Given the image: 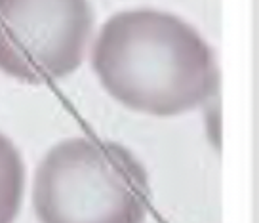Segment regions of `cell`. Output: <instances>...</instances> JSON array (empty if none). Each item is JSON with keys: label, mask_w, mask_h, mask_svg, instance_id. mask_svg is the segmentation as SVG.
Segmentation results:
<instances>
[{"label": "cell", "mask_w": 259, "mask_h": 223, "mask_svg": "<svg viewBox=\"0 0 259 223\" xmlns=\"http://www.w3.org/2000/svg\"><path fill=\"white\" fill-rule=\"evenodd\" d=\"M92 67L116 101L154 117L193 111L219 88L210 44L183 19L156 10L111 17L94 42Z\"/></svg>", "instance_id": "obj_1"}, {"label": "cell", "mask_w": 259, "mask_h": 223, "mask_svg": "<svg viewBox=\"0 0 259 223\" xmlns=\"http://www.w3.org/2000/svg\"><path fill=\"white\" fill-rule=\"evenodd\" d=\"M149 200L143 164L126 147L94 137L50 149L32 185L40 223H145Z\"/></svg>", "instance_id": "obj_2"}, {"label": "cell", "mask_w": 259, "mask_h": 223, "mask_svg": "<svg viewBox=\"0 0 259 223\" xmlns=\"http://www.w3.org/2000/svg\"><path fill=\"white\" fill-rule=\"evenodd\" d=\"M94 29L88 0H0V71L27 84L80 67Z\"/></svg>", "instance_id": "obj_3"}, {"label": "cell", "mask_w": 259, "mask_h": 223, "mask_svg": "<svg viewBox=\"0 0 259 223\" xmlns=\"http://www.w3.org/2000/svg\"><path fill=\"white\" fill-rule=\"evenodd\" d=\"M25 191V164L16 145L0 134V223H14Z\"/></svg>", "instance_id": "obj_4"}]
</instances>
